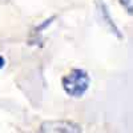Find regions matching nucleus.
Wrapping results in <instances>:
<instances>
[{
    "label": "nucleus",
    "instance_id": "obj_4",
    "mask_svg": "<svg viewBox=\"0 0 133 133\" xmlns=\"http://www.w3.org/2000/svg\"><path fill=\"white\" fill-rule=\"evenodd\" d=\"M4 65H5V60H4V57H3V56H0V69H2Z\"/></svg>",
    "mask_w": 133,
    "mask_h": 133
},
{
    "label": "nucleus",
    "instance_id": "obj_3",
    "mask_svg": "<svg viewBox=\"0 0 133 133\" xmlns=\"http://www.w3.org/2000/svg\"><path fill=\"white\" fill-rule=\"evenodd\" d=\"M120 3L129 14H133V0H120Z\"/></svg>",
    "mask_w": 133,
    "mask_h": 133
},
{
    "label": "nucleus",
    "instance_id": "obj_2",
    "mask_svg": "<svg viewBox=\"0 0 133 133\" xmlns=\"http://www.w3.org/2000/svg\"><path fill=\"white\" fill-rule=\"evenodd\" d=\"M83 129L79 124L66 120L45 121L40 127L39 133H81Z\"/></svg>",
    "mask_w": 133,
    "mask_h": 133
},
{
    "label": "nucleus",
    "instance_id": "obj_1",
    "mask_svg": "<svg viewBox=\"0 0 133 133\" xmlns=\"http://www.w3.org/2000/svg\"><path fill=\"white\" fill-rule=\"evenodd\" d=\"M65 93L71 97H81L89 88L91 80L84 69H72L68 75H65L61 80Z\"/></svg>",
    "mask_w": 133,
    "mask_h": 133
}]
</instances>
